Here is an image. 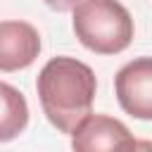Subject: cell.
<instances>
[{
    "label": "cell",
    "instance_id": "5b68a950",
    "mask_svg": "<svg viewBox=\"0 0 152 152\" xmlns=\"http://www.w3.org/2000/svg\"><path fill=\"white\" fill-rule=\"evenodd\" d=\"M40 52V36L26 21L5 19L0 24V69L5 74L33 64Z\"/></svg>",
    "mask_w": 152,
    "mask_h": 152
},
{
    "label": "cell",
    "instance_id": "277c9868",
    "mask_svg": "<svg viewBox=\"0 0 152 152\" xmlns=\"http://www.w3.org/2000/svg\"><path fill=\"white\" fill-rule=\"evenodd\" d=\"M71 147L76 152L97 150H133L135 140L124 121L104 114H88L71 133Z\"/></svg>",
    "mask_w": 152,
    "mask_h": 152
},
{
    "label": "cell",
    "instance_id": "52a82bcc",
    "mask_svg": "<svg viewBox=\"0 0 152 152\" xmlns=\"http://www.w3.org/2000/svg\"><path fill=\"white\" fill-rule=\"evenodd\" d=\"M45 5L50 10H57V12H66V10H74L78 5V0H45Z\"/></svg>",
    "mask_w": 152,
    "mask_h": 152
},
{
    "label": "cell",
    "instance_id": "6da1fadb",
    "mask_svg": "<svg viewBox=\"0 0 152 152\" xmlns=\"http://www.w3.org/2000/svg\"><path fill=\"white\" fill-rule=\"evenodd\" d=\"M43 114L59 133H74L90 114L97 81L93 69L76 57H52L36 78Z\"/></svg>",
    "mask_w": 152,
    "mask_h": 152
},
{
    "label": "cell",
    "instance_id": "7a4b0ae2",
    "mask_svg": "<svg viewBox=\"0 0 152 152\" xmlns=\"http://www.w3.org/2000/svg\"><path fill=\"white\" fill-rule=\"evenodd\" d=\"M71 26L78 43L95 55L124 52L135 33L133 17L119 0H78Z\"/></svg>",
    "mask_w": 152,
    "mask_h": 152
},
{
    "label": "cell",
    "instance_id": "3957f363",
    "mask_svg": "<svg viewBox=\"0 0 152 152\" xmlns=\"http://www.w3.org/2000/svg\"><path fill=\"white\" fill-rule=\"evenodd\" d=\"M114 93L128 116L152 121V57L124 64L114 76Z\"/></svg>",
    "mask_w": 152,
    "mask_h": 152
},
{
    "label": "cell",
    "instance_id": "8992f818",
    "mask_svg": "<svg viewBox=\"0 0 152 152\" xmlns=\"http://www.w3.org/2000/svg\"><path fill=\"white\" fill-rule=\"evenodd\" d=\"M2 93V121H0V140L7 142L14 135H19L28 124V104L19 90H14L10 83L0 86Z\"/></svg>",
    "mask_w": 152,
    "mask_h": 152
}]
</instances>
